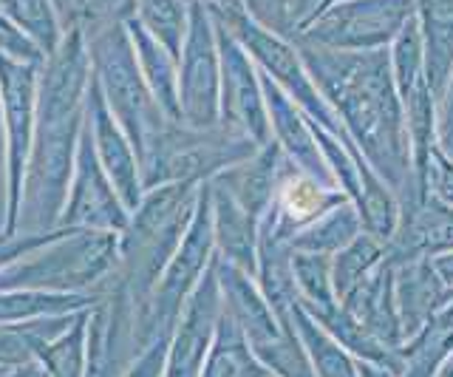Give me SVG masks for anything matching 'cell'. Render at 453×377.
<instances>
[{
    "label": "cell",
    "mask_w": 453,
    "mask_h": 377,
    "mask_svg": "<svg viewBox=\"0 0 453 377\" xmlns=\"http://www.w3.org/2000/svg\"><path fill=\"white\" fill-rule=\"evenodd\" d=\"M117 233L57 227L49 242L0 267V289H96L117 264Z\"/></svg>",
    "instance_id": "277c9868"
},
{
    "label": "cell",
    "mask_w": 453,
    "mask_h": 377,
    "mask_svg": "<svg viewBox=\"0 0 453 377\" xmlns=\"http://www.w3.org/2000/svg\"><path fill=\"white\" fill-rule=\"evenodd\" d=\"M252 20H258L264 29L280 37H295V26L289 20V0H241Z\"/></svg>",
    "instance_id": "60d3db41"
},
{
    "label": "cell",
    "mask_w": 453,
    "mask_h": 377,
    "mask_svg": "<svg viewBox=\"0 0 453 377\" xmlns=\"http://www.w3.org/2000/svg\"><path fill=\"white\" fill-rule=\"evenodd\" d=\"M357 372L360 377H396L388 366H380V363H368V360H357Z\"/></svg>",
    "instance_id": "7dc6e473"
},
{
    "label": "cell",
    "mask_w": 453,
    "mask_h": 377,
    "mask_svg": "<svg viewBox=\"0 0 453 377\" xmlns=\"http://www.w3.org/2000/svg\"><path fill=\"white\" fill-rule=\"evenodd\" d=\"M436 148L453 162V72L442 100L436 103Z\"/></svg>",
    "instance_id": "b9f144b4"
},
{
    "label": "cell",
    "mask_w": 453,
    "mask_h": 377,
    "mask_svg": "<svg viewBox=\"0 0 453 377\" xmlns=\"http://www.w3.org/2000/svg\"><path fill=\"white\" fill-rule=\"evenodd\" d=\"M434 267H436V270H439V275H442L445 281L453 287V250H450V253L436 256V258H434Z\"/></svg>",
    "instance_id": "c3c4849f"
},
{
    "label": "cell",
    "mask_w": 453,
    "mask_h": 377,
    "mask_svg": "<svg viewBox=\"0 0 453 377\" xmlns=\"http://www.w3.org/2000/svg\"><path fill=\"white\" fill-rule=\"evenodd\" d=\"M261 145L233 125H210L196 128L188 122L167 119L162 131L153 136L145 157L139 159L142 185L145 190L170 185V181H204L216 179L226 167L250 159Z\"/></svg>",
    "instance_id": "5b68a950"
},
{
    "label": "cell",
    "mask_w": 453,
    "mask_h": 377,
    "mask_svg": "<svg viewBox=\"0 0 453 377\" xmlns=\"http://www.w3.org/2000/svg\"><path fill=\"white\" fill-rule=\"evenodd\" d=\"M323 9V0H289V20L295 26V35L311 23V18Z\"/></svg>",
    "instance_id": "f6af8a7d"
},
{
    "label": "cell",
    "mask_w": 453,
    "mask_h": 377,
    "mask_svg": "<svg viewBox=\"0 0 453 377\" xmlns=\"http://www.w3.org/2000/svg\"><path fill=\"white\" fill-rule=\"evenodd\" d=\"M125 26H127V35H131L142 77H145L156 103H159L167 119L184 122L181 105H179V60L136 18H131Z\"/></svg>",
    "instance_id": "d4e9b609"
},
{
    "label": "cell",
    "mask_w": 453,
    "mask_h": 377,
    "mask_svg": "<svg viewBox=\"0 0 453 377\" xmlns=\"http://www.w3.org/2000/svg\"><path fill=\"white\" fill-rule=\"evenodd\" d=\"M42 63H26L0 54V128H4L6 165V227L4 239L14 235L23 199V176L35 136L37 80Z\"/></svg>",
    "instance_id": "9c48e42d"
},
{
    "label": "cell",
    "mask_w": 453,
    "mask_h": 377,
    "mask_svg": "<svg viewBox=\"0 0 453 377\" xmlns=\"http://www.w3.org/2000/svg\"><path fill=\"white\" fill-rule=\"evenodd\" d=\"M131 221V211L113 190L108 173L96 159L88 128L82 125V136L77 145V162L71 173L68 199L57 227L63 230H99V233H122Z\"/></svg>",
    "instance_id": "7c38bea8"
},
{
    "label": "cell",
    "mask_w": 453,
    "mask_h": 377,
    "mask_svg": "<svg viewBox=\"0 0 453 377\" xmlns=\"http://www.w3.org/2000/svg\"><path fill=\"white\" fill-rule=\"evenodd\" d=\"M202 377H269V369L258 360L247 335L241 332L235 318L221 306L216 335L204 358Z\"/></svg>",
    "instance_id": "f1b7e54d"
},
{
    "label": "cell",
    "mask_w": 453,
    "mask_h": 377,
    "mask_svg": "<svg viewBox=\"0 0 453 377\" xmlns=\"http://www.w3.org/2000/svg\"><path fill=\"white\" fill-rule=\"evenodd\" d=\"M77 315L80 312L32 318V320H18V324H0V366L9 372L40 366L42 349L60 338V335L77 320Z\"/></svg>",
    "instance_id": "484cf974"
},
{
    "label": "cell",
    "mask_w": 453,
    "mask_h": 377,
    "mask_svg": "<svg viewBox=\"0 0 453 377\" xmlns=\"http://www.w3.org/2000/svg\"><path fill=\"white\" fill-rule=\"evenodd\" d=\"M292 275H295L297 304L326 306L337 301L332 287V256L292 253Z\"/></svg>",
    "instance_id": "f35d334b"
},
{
    "label": "cell",
    "mask_w": 453,
    "mask_h": 377,
    "mask_svg": "<svg viewBox=\"0 0 453 377\" xmlns=\"http://www.w3.org/2000/svg\"><path fill=\"white\" fill-rule=\"evenodd\" d=\"M99 301L96 289L49 292V289H0V324H18L32 318L71 315L91 310Z\"/></svg>",
    "instance_id": "f546056e"
},
{
    "label": "cell",
    "mask_w": 453,
    "mask_h": 377,
    "mask_svg": "<svg viewBox=\"0 0 453 377\" xmlns=\"http://www.w3.org/2000/svg\"><path fill=\"white\" fill-rule=\"evenodd\" d=\"M167 341L170 338L153 341L122 377H162V372H165V355H167Z\"/></svg>",
    "instance_id": "7bdbcfd3"
},
{
    "label": "cell",
    "mask_w": 453,
    "mask_h": 377,
    "mask_svg": "<svg viewBox=\"0 0 453 377\" xmlns=\"http://www.w3.org/2000/svg\"><path fill=\"white\" fill-rule=\"evenodd\" d=\"M26 377H51L46 369H40V366H35V369H28V374Z\"/></svg>",
    "instance_id": "816d5d0a"
},
{
    "label": "cell",
    "mask_w": 453,
    "mask_h": 377,
    "mask_svg": "<svg viewBox=\"0 0 453 377\" xmlns=\"http://www.w3.org/2000/svg\"><path fill=\"white\" fill-rule=\"evenodd\" d=\"M391 72L396 82V94L400 100L414 91L419 82L425 80V40L417 15L411 18L400 35L394 37V54H391Z\"/></svg>",
    "instance_id": "8d00e7d4"
},
{
    "label": "cell",
    "mask_w": 453,
    "mask_h": 377,
    "mask_svg": "<svg viewBox=\"0 0 453 377\" xmlns=\"http://www.w3.org/2000/svg\"><path fill=\"white\" fill-rule=\"evenodd\" d=\"M363 233V219L357 204L351 199L334 204L332 211H326L315 221H309L306 227L297 230L289 244L295 253H320V256H334L337 250H343Z\"/></svg>",
    "instance_id": "4dcf8cb0"
},
{
    "label": "cell",
    "mask_w": 453,
    "mask_h": 377,
    "mask_svg": "<svg viewBox=\"0 0 453 377\" xmlns=\"http://www.w3.org/2000/svg\"><path fill=\"white\" fill-rule=\"evenodd\" d=\"M280 165H283V150L275 139H269V142L255 150L250 159L226 167L224 173H219L210 181L230 193L250 216L261 219L275 199Z\"/></svg>",
    "instance_id": "7402d4cb"
},
{
    "label": "cell",
    "mask_w": 453,
    "mask_h": 377,
    "mask_svg": "<svg viewBox=\"0 0 453 377\" xmlns=\"http://www.w3.org/2000/svg\"><path fill=\"white\" fill-rule=\"evenodd\" d=\"M179 105L181 119L196 128L221 122L219 40L207 4L188 6V32L179 54Z\"/></svg>",
    "instance_id": "8fae6325"
},
{
    "label": "cell",
    "mask_w": 453,
    "mask_h": 377,
    "mask_svg": "<svg viewBox=\"0 0 453 377\" xmlns=\"http://www.w3.org/2000/svg\"><path fill=\"white\" fill-rule=\"evenodd\" d=\"M425 40V80L439 103L453 72V0H417Z\"/></svg>",
    "instance_id": "cb8c5ba5"
},
{
    "label": "cell",
    "mask_w": 453,
    "mask_h": 377,
    "mask_svg": "<svg viewBox=\"0 0 453 377\" xmlns=\"http://www.w3.org/2000/svg\"><path fill=\"white\" fill-rule=\"evenodd\" d=\"M332 4H337V0H323V9H326V6H332Z\"/></svg>",
    "instance_id": "db71d44e"
},
{
    "label": "cell",
    "mask_w": 453,
    "mask_h": 377,
    "mask_svg": "<svg viewBox=\"0 0 453 377\" xmlns=\"http://www.w3.org/2000/svg\"><path fill=\"white\" fill-rule=\"evenodd\" d=\"M303 310L309 312V318L315 320L318 327H323L326 332H329L351 358L380 363V366H388L394 374H396V369H400V349H391V346L382 343L377 335L368 332L357 318H351L337 301L326 304V306H303Z\"/></svg>",
    "instance_id": "4316f807"
},
{
    "label": "cell",
    "mask_w": 453,
    "mask_h": 377,
    "mask_svg": "<svg viewBox=\"0 0 453 377\" xmlns=\"http://www.w3.org/2000/svg\"><path fill=\"white\" fill-rule=\"evenodd\" d=\"M198 188L202 185L193 181H170L145 190L142 204L119 233L117 264L99 287L119 292L142 310L190 227Z\"/></svg>",
    "instance_id": "3957f363"
},
{
    "label": "cell",
    "mask_w": 453,
    "mask_h": 377,
    "mask_svg": "<svg viewBox=\"0 0 453 377\" xmlns=\"http://www.w3.org/2000/svg\"><path fill=\"white\" fill-rule=\"evenodd\" d=\"M394 296L400 312L403 338L414 335L439 315L448 304H453V287L434 267V258H403L394 261Z\"/></svg>",
    "instance_id": "ac0fdd59"
},
{
    "label": "cell",
    "mask_w": 453,
    "mask_h": 377,
    "mask_svg": "<svg viewBox=\"0 0 453 377\" xmlns=\"http://www.w3.org/2000/svg\"><path fill=\"white\" fill-rule=\"evenodd\" d=\"M258 77H261V88H264V100H266L269 128H273V139L280 145L283 157H287L295 167H301L303 173L315 176L320 185L337 188V181L329 171V165L323 159L320 145H318L315 131H311V122L306 119V114L264 72Z\"/></svg>",
    "instance_id": "e0dca14e"
},
{
    "label": "cell",
    "mask_w": 453,
    "mask_h": 377,
    "mask_svg": "<svg viewBox=\"0 0 453 377\" xmlns=\"http://www.w3.org/2000/svg\"><path fill=\"white\" fill-rule=\"evenodd\" d=\"M414 15L417 0H337L292 40L334 51L386 49Z\"/></svg>",
    "instance_id": "30bf717a"
},
{
    "label": "cell",
    "mask_w": 453,
    "mask_h": 377,
    "mask_svg": "<svg viewBox=\"0 0 453 377\" xmlns=\"http://www.w3.org/2000/svg\"><path fill=\"white\" fill-rule=\"evenodd\" d=\"M88 312L77 315L60 338L51 341L40 355V369L51 377H85V341H88Z\"/></svg>",
    "instance_id": "d590c367"
},
{
    "label": "cell",
    "mask_w": 453,
    "mask_h": 377,
    "mask_svg": "<svg viewBox=\"0 0 453 377\" xmlns=\"http://www.w3.org/2000/svg\"><path fill=\"white\" fill-rule=\"evenodd\" d=\"M349 196L340 188H326L315 176L303 173L301 167H295L287 157L280 165V176H278V188H275V199H273V211L280 219V225L287 227L292 235L306 227L309 221H315L326 211H332L334 204L346 202Z\"/></svg>",
    "instance_id": "603a6c76"
},
{
    "label": "cell",
    "mask_w": 453,
    "mask_h": 377,
    "mask_svg": "<svg viewBox=\"0 0 453 377\" xmlns=\"http://www.w3.org/2000/svg\"><path fill=\"white\" fill-rule=\"evenodd\" d=\"M14 372H9V369H4V366H0V377H12Z\"/></svg>",
    "instance_id": "f5cc1de1"
},
{
    "label": "cell",
    "mask_w": 453,
    "mask_h": 377,
    "mask_svg": "<svg viewBox=\"0 0 453 377\" xmlns=\"http://www.w3.org/2000/svg\"><path fill=\"white\" fill-rule=\"evenodd\" d=\"M450 352H453V304H448L414 338H408L400 346V369H396V377H439Z\"/></svg>",
    "instance_id": "83f0119b"
},
{
    "label": "cell",
    "mask_w": 453,
    "mask_h": 377,
    "mask_svg": "<svg viewBox=\"0 0 453 377\" xmlns=\"http://www.w3.org/2000/svg\"><path fill=\"white\" fill-rule=\"evenodd\" d=\"M207 185H210L216 256L255 278V273H258V219L250 216L244 207L219 185H212V181H207Z\"/></svg>",
    "instance_id": "44dd1931"
},
{
    "label": "cell",
    "mask_w": 453,
    "mask_h": 377,
    "mask_svg": "<svg viewBox=\"0 0 453 377\" xmlns=\"http://www.w3.org/2000/svg\"><path fill=\"white\" fill-rule=\"evenodd\" d=\"M439 377H453V352L448 355V360H445L442 372H439Z\"/></svg>",
    "instance_id": "681fc988"
},
{
    "label": "cell",
    "mask_w": 453,
    "mask_h": 377,
    "mask_svg": "<svg viewBox=\"0 0 453 377\" xmlns=\"http://www.w3.org/2000/svg\"><path fill=\"white\" fill-rule=\"evenodd\" d=\"M0 15L32 40L42 51V58L54 54L65 37L60 15H57L51 0H0Z\"/></svg>",
    "instance_id": "d6a6232c"
},
{
    "label": "cell",
    "mask_w": 453,
    "mask_h": 377,
    "mask_svg": "<svg viewBox=\"0 0 453 377\" xmlns=\"http://www.w3.org/2000/svg\"><path fill=\"white\" fill-rule=\"evenodd\" d=\"M255 355H258V360L269 369V374H275V377H315L306 349L295 332L292 315L289 320L280 324V335L275 341L255 346Z\"/></svg>",
    "instance_id": "74e56055"
},
{
    "label": "cell",
    "mask_w": 453,
    "mask_h": 377,
    "mask_svg": "<svg viewBox=\"0 0 453 377\" xmlns=\"http://www.w3.org/2000/svg\"><path fill=\"white\" fill-rule=\"evenodd\" d=\"M212 26H216L221 68V122L244 131L258 145H266L273 139V128H269L261 77L255 74L250 54L241 49L238 40L221 23L212 20Z\"/></svg>",
    "instance_id": "4fadbf2b"
},
{
    "label": "cell",
    "mask_w": 453,
    "mask_h": 377,
    "mask_svg": "<svg viewBox=\"0 0 453 377\" xmlns=\"http://www.w3.org/2000/svg\"><path fill=\"white\" fill-rule=\"evenodd\" d=\"M134 18L179 60L184 32H188V4L184 0H136Z\"/></svg>",
    "instance_id": "e575fe53"
},
{
    "label": "cell",
    "mask_w": 453,
    "mask_h": 377,
    "mask_svg": "<svg viewBox=\"0 0 453 377\" xmlns=\"http://www.w3.org/2000/svg\"><path fill=\"white\" fill-rule=\"evenodd\" d=\"M337 304L351 318H357L368 332L377 335L386 346L400 349L405 343L400 312H396V296H394V261L388 256L357 287H351Z\"/></svg>",
    "instance_id": "d6986e66"
},
{
    "label": "cell",
    "mask_w": 453,
    "mask_h": 377,
    "mask_svg": "<svg viewBox=\"0 0 453 377\" xmlns=\"http://www.w3.org/2000/svg\"><path fill=\"white\" fill-rule=\"evenodd\" d=\"M400 221L386 244L391 261L403 258H436L453 250V204L439 199L436 193L411 188L400 199Z\"/></svg>",
    "instance_id": "9a60e30c"
},
{
    "label": "cell",
    "mask_w": 453,
    "mask_h": 377,
    "mask_svg": "<svg viewBox=\"0 0 453 377\" xmlns=\"http://www.w3.org/2000/svg\"><path fill=\"white\" fill-rule=\"evenodd\" d=\"M207 9L212 20L221 23L224 29L238 40L241 49L261 65L258 72H264L273 80L275 86L303 111L309 122L320 125V128L334 134L337 139L349 136L343 122L337 117V111L323 100L315 80L309 77L301 54H297L289 37H280L275 32L264 29L258 20H252L247 15V9L241 4H207Z\"/></svg>",
    "instance_id": "52a82bcc"
},
{
    "label": "cell",
    "mask_w": 453,
    "mask_h": 377,
    "mask_svg": "<svg viewBox=\"0 0 453 377\" xmlns=\"http://www.w3.org/2000/svg\"><path fill=\"white\" fill-rule=\"evenodd\" d=\"M57 15H60V23L63 29H74V15H77V0H51Z\"/></svg>",
    "instance_id": "bcb514c9"
},
{
    "label": "cell",
    "mask_w": 453,
    "mask_h": 377,
    "mask_svg": "<svg viewBox=\"0 0 453 377\" xmlns=\"http://www.w3.org/2000/svg\"><path fill=\"white\" fill-rule=\"evenodd\" d=\"M289 315H292L297 338H301L306 355H309L311 369H315V377H360L357 358H351L329 332L318 327L297 301L292 304Z\"/></svg>",
    "instance_id": "1f68e13d"
},
{
    "label": "cell",
    "mask_w": 453,
    "mask_h": 377,
    "mask_svg": "<svg viewBox=\"0 0 453 377\" xmlns=\"http://www.w3.org/2000/svg\"><path fill=\"white\" fill-rule=\"evenodd\" d=\"M85 128H88V134H91L96 159H99V165H103V171L108 173L113 190H117V196L122 199V204L127 207V211L134 213L142 204V196H145L139 159H136V150L131 145V139L125 136L119 122L113 119L103 91H99V86L94 82V74H91L88 96H85Z\"/></svg>",
    "instance_id": "2e32d148"
},
{
    "label": "cell",
    "mask_w": 453,
    "mask_h": 377,
    "mask_svg": "<svg viewBox=\"0 0 453 377\" xmlns=\"http://www.w3.org/2000/svg\"><path fill=\"white\" fill-rule=\"evenodd\" d=\"M91 86L88 43L80 29H68L63 43L40 65L35 136L28 150L23 199L14 235H42L57 230L71 173L77 162V145L85 125V96Z\"/></svg>",
    "instance_id": "7a4b0ae2"
},
{
    "label": "cell",
    "mask_w": 453,
    "mask_h": 377,
    "mask_svg": "<svg viewBox=\"0 0 453 377\" xmlns=\"http://www.w3.org/2000/svg\"><path fill=\"white\" fill-rule=\"evenodd\" d=\"M382 258H386V244H382L380 239H374V235L365 233V230L351 244H346L343 250H337V253L332 256L334 298L340 301L351 287H357Z\"/></svg>",
    "instance_id": "836d02e7"
},
{
    "label": "cell",
    "mask_w": 453,
    "mask_h": 377,
    "mask_svg": "<svg viewBox=\"0 0 453 377\" xmlns=\"http://www.w3.org/2000/svg\"><path fill=\"white\" fill-rule=\"evenodd\" d=\"M292 43L323 100L337 111L351 142L394 190V196L400 199L411 188H419L391 54L386 49L334 51L301 40Z\"/></svg>",
    "instance_id": "6da1fadb"
},
{
    "label": "cell",
    "mask_w": 453,
    "mask_h": 377,
    "mask_svg": "<svg viewBox=\"0 0 453 377\" xmlns=\"http://www.w3.org/2000/svg\"><path fill=\"white\" fill-rule=\"evenodd\" d=\"M212 267H216V278L221 287L224 310L235 318V324L247 335L250 346L255 349L261 343L275 341L280 335V320L264 298L258 281L219 256H212Z\"/></svg>",
    "instance_id": "ffe728a7"
},
{
    "label": "cell",
    "mask_w": 453,
    "mask_h": 377,
    "mask_svg": "<svg viewBox=\"0 0 453 377\" xmlns=\"http://www.w3.org/2000/svg\"><path fill=\"white\" fill-rule=\"evenodd\" d=\"M212 256H216V242H212V207H210V185L204 181L198 188L196 213L179 250L165 267L162 278L156 281L145 306L139 310L136 338L142 352L159 338L173 335L176 320L184 310V304L193 296V289L204 278Z\"/></svg>",
    "instance_id": "ba28073f"
},
{
    "label": "cell",
    "mask_w": 453,
    "mask_h": 377,
    "mask_svg": "<svg viewBox=\"0 0 453 377\" xmlns=\"http://www.w3.org/2000/svg\"><path fill=\"white\" fill-rule=\"evenodd\" d=\"M221 306H224L221 287L216 278V267L210 261L204 278L193 289L188 304H184V310L173 327V335L167 341L162 377H202L204 358L210 352L212 335H216Z\"/></svg>",
    "instance_id": "5bb4252c"
},
{
    "label": "cell",
    "mask_w": 453,
    "mask_h": 377,
    "mask_svg": "<svg viewBox=\"0 0 453 377\" xmlns=\"http://www.w3.org/2000/svg\"><path fill=\"white\" fill-rule=\"evenodd\" d=\"M134 15L136 0H77L74 29H80L85 40H91L113 26H125Z\"/></svg>",
    "instance_id": "ab89813d"
},
{
    "label": "cell",
    "mask_w": 453,
    "mask_h": 377,
    "mask_svg": "<svg viewBox=\"0 0 453 377\" xmlns=\"http://www.w3.org/2000/svg\"><path fill=\"white\" fill-rule=\"evenodd\" d=\"M269 377H275V374H269Z\"/></svg>",
    "instance_id": "11a10c76"
},
{
    "label": "cell",
    "mask_w": 453,
    "mask_h": 377,
    "mask_svg": "<svg viewBox=\"0 0 453 377\" xmlns=\"http://www.w3.org/2000/svg\"><path fill=\"white\" fill-rule=\"evenodd\" d=\"M184 4H241V0H184Z\"/></svg>",
    "instance_id": "f907efd6"
},
{
    "label": "cell",
    "mask_w": 453,
    "mask_h": 377,
    "mask_svg": "<svg viewBox=\"0 0 453 377\" xmlns=\"http://www.w3.org/2000/svg\"><path fill=\"white\" fill-rule=\"evenodd\" d=\"M428 190L436 193L439 199H445L448 204H453V162L439 148L434 150V159H431Z\"/></svg>",
    "instance_id": "ee69618b"
},
{
    "label": "cell",
    "mask_w": 453,
    "mask_h": 377,
    "mask_svg": "<svg viewBox=\"0 0 453 377\" xmlns=\"http://www.w3.org/2000/svg\"><path fill=\"white\" fill-rule=\"evenodd\" d=\"M85 43H88L94 82L103 91L113 119L131 139L136 159H142L167 117L142 77L127 26H113V29L99 32Z\"/></svg>",
    "instance_id": "8992f818"
}]
</instances>
